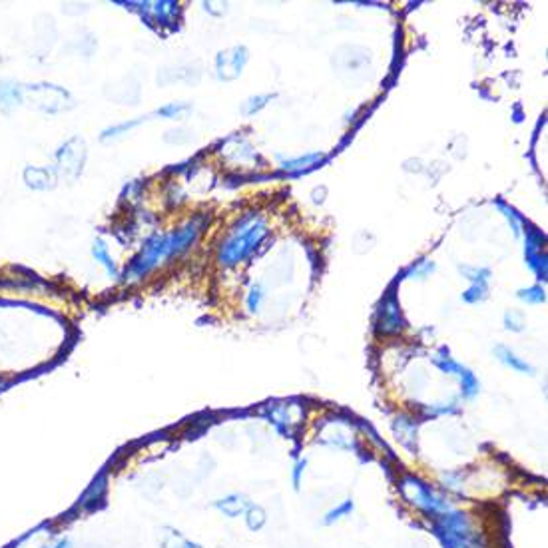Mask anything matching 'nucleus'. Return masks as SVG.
Listing matches in <instances>:
<instances>
[{
	"mask_svg": "<svg viewBox=\"0 0 548 548\" xmlns=\"http://www.w3.org/2000/svg\"><path fill=\"white\" fill-rule=\"evenodd\" d=\"M190 110V104H182V102H172L166 104L158 110V116H164V118H178L180 114L188 112Z\"/></svg>",
	"mask_w": 548,
	"mask_h": 548,
	"instance_id": "obj_17",
	"label": "nucleus"
},
{
	"mask_svg": "<svg viewBox=\"0 0 548 548\" xmlns=\"http://www.w3.org/2000/svg\"><path fill=\"white\" fill-rule=\"evenodd\" d=\"M160 547L162 548H204L194 540H190L188 536L172 526H162L160 531Z\"/></svg>",
	"mask_w": 548,
	"mask_h": 548,
	"instance_id": "obj_11",
	"label": "nucleus"
},
{
	"mask_svg": "<svg viewBox=\"0 0 548 548\" xmlns=\"http://www.w3.org/2000/svg\"><path fill=\"white\" fill-rule=\"evenodd\" d=\"M66 100H70L68 92L54 84H34L24 88V102H30V106L44 114L62 112L66 108Z\"/></svg>",
	"mask_w": 548,
	"mask_h": 548,
	"instance_id": "obj_6",
	"label": "nucleus"
},
{
	"mask_svg": "<svg viewBox=\"0 0 548 548\" xmlns=\"http://www.w3.org/2000/svg\"><path fill=\"white\" fill-rule=\"evenodd\" d=\"M245 62H248V52H245V48H236L234 54L222 52V54L218 56V74H220V78H225V76H227V70L234 72L231 76H238L239 72H241V68L245 66Z\"/></svg>",
	"mask_w": 548,
	"mask_h": 548,
	"instance_id": "obj_9",
	"label": "nucleus"
},
{
	"mask_svg": "<svg viewBox=\"0 0 548 548\" xmlns=\"http://www.w3.org/2000/svg\"><path fill=\"white\" fill-rule=\"evenodd\" d=\"M259 301H261V291H259V289H253L250 297H248V307H250V311H257Z\"/></svg>",
	"mask_w": 548,
	"mask_h": 548,
	"instance_id": "obj_23",
	"label": "nucleus"
},
{
	"mask_svg": "<svg viewBox=\"0 0 548 548\" xmlns=\"http://www.w3.org/2000/svg\"><path fill=\"white\" fill-rule=\"evenodd\" d=\"M92 255H94V259L98 261L100 266L108 271V275H112V277L118 275L116 261H114V257L110 255V252H108V245H106L102 239H96V241H94V245H92Z\"/></svg>",
	"mask_w": 548,
	"mask_h": 548,
	"instance_id": "obj_12",
	"label": "nucleus"
},
{
	"mask_svg": "<svg viewBox=\"0 0 548 548\" xmlns=\"http://www.w3.org/2000/svg\"><path fill=\"white\" fill-rule=\"evenodd\" d=\"M353 510V503L351 501H345V503H341V505L337 506V508H333L331 512H327V517H325V524H333L335 520L343 519L345 515H349Z\"/></svg>",
	"mask_w": 548,
	"mask_h": 548,
	"instance_id": "obj_18",
	"label": "nucleus"
},
{
	"mask_svg": "<svg viewBox=\"0 0 548 548\" xmlns=\"http://www.w3.org/2000/svg\"><path fill=\"white\" fill-rule=\"evenodd\" d=\"M505 321H506V329H512V331H520V329H522V325H524V321H522V315H520V313H515V311L506 313Z\"/></svg>",
	"mask_w": 548,
	"mask_h": 548,
	"instance_id": "obj_21",
	"label": "nucleus"
},
{
	"mask_svg": "<svg viewBox=\"0 0 548 548\" xmlns=\"http://www.w3.org/2000/svg\"><path fill=\"white\" fill-rule=\"evenodd\" d=\"M86 162V144L82 138L74 136L68 142H64L54 154V169L58 178L76 180L84 168Z\"/></svg>",
	"mask_w": 548,
	"mask_h": 548,
	"instance_id": "obj_5",
	"label": "nucleus"
},
{
	"mask_svg": "<svg viewBox=\"0 0 548 548\" xmlns=\"http://www.w3.org/2000/svg\"><path fill=\"white\" fill-rule=\"evenodd\" d=\"M436 531L445 548H485L482 538L475 531L473 522L461 512H443L436 517Z\"/></svg>",
	"mask_w": 548,
	"mask_h": 548,
	"instance_id": "obj_3",
	"label": "nucleus"
},
{
	"mask_svg": "<svg viewBox=\"0 0 548 548\" xmlns=\"http://www.w3.org/2000/svg\"><path fill=\"white\" fill-rule=\"evenodd\" d=\"M303 466H305V463H299V464H297V466H296V477H294V478H296V482H299V475H301V471H303Z\"/></svg>",
	"mask_w": 548,
	"mask_h": 548,
	"instance_id": "obj_24",
	"label": "nucleus"
},
{
	"mask_svg": "<svg viewBox=\"0 0 548 548\" xmlns=\"http://www.w3.org/2000/svg\"><path fill=\"white\" fill-rule=\"evenodd\" d=\"M496 357L505 363V365H508L510 369H515V371H519V373H528V375H534V369L526 361H522L520 357H517L515 353L510 351V349H506V347H503V345H498L496 347Z\"/></svg>",
	"mask_w": 548,
	"mask_h": 548,
	"instance_id": "obj_13",
	"label": "nucleus"
},
{
	"mask_svg": "<svg viewBox=\"0 0 548 548\" xmlns=\"http://www.w3.org/2000/svg\"><path fill=\"white\" fill-rule=\"evenodd\" d=\"M24 182L30 190L36 192H46L52 190L58 182V174L54 166H29L24 169Z\"/></svg>",
	"mask_w": 548,
	"mask_h": 548,
	"instance_id": "obj_7",
	"label": "nucleus"
},
{
	"mask_svg": "<svg viewBox=\"0 0 548 548\" xmlns=\"http://www.w3.org/2000/svg\"><path fill=\"white\" fill-rule=\"evenodd\" d=\"M245 522H248V526H250L252 531H259L267 522L266 510H264L261 506L252 505L248 508V512H245Z\"/></svg>",
	"mask_w": 548,
	"mask_h": 548,
	"instance_id": "obj_15",
	"label": "nucleus"
},
{
	"mask_svg": "<svg viewBox=\"0 0 548 548\" xmlns=\"http://www.w3.org/2000/svg\"><path fill=\"white\" fill-rule=\"evenodd\" d=\"M199 231H201V222L194 220L178 229H172L168 234L154 236L144 245V250L134 257V261L126 269V277L128 280H142L144 275L154 271L160 264L185 252L196 241Z\"/></svg>",
	"mask_w": 548,
	"mask_h": 548,
	"instance_id": "obj_1",
	"label": "nucleus"
},
{
	"mask_svg": "<svg viewBox=\"0 0 548 548\" xmlns=\"http://www.w3.org/2000/svg\"><path fill=\"white\" fill-rule=\"evenodd\" d=\"M140 122L142 120H132V122H124V124H118V126L108 128V130H104V134H102V140L116 138V136H120V134H124V132H130L132 128H136L138 124H140Z\"/></svg>",
	"mask_w": 548,
	"mask_h": 548,
	"instance_id": "obj_19",
	"label": "nucleus"
},
{
	"mask_svg": "<svg viewBox=\"0 0 548 548\" xmlns=\"http://www.w3.org/2000/svg\"><path fill=\"white\" fill-rule=\"evenodd\" d=\"M24 102V86L15 84V82H0V110L4 114H10L16 106Z\"/></svg>",
	"mask_w": 548,
	"mask_h": 548,
	"instance_id": "obj_8",
	"label": "nucleus"
},
{
	"mask_svg": "<svg viewBox=\"0 0 548 548\" xmlns=\"http://www.w3.org/2000/svg\"><path fill=\"white\" fill-rule=\"evenodd\" d=\"M519 297L520 299H524V301H528V303H540V301H545V294H542L540 287H533V289L520 291Z\"/></svg>",
	"mask_w": 548,
	"mask_h": 548,
	"instance_id": "obj_20",
	"label": "nucleus"
},
{
	"mask_svg": "<svg viewBox=\"0 0 548 548\" xmlns=\"http://www.w3.org/2000/svg\"><path fill=\"white\" fill-rule=\"evenodd\" d=\"M267 222L264 215L250 211L245 213L238 224L231 227L227 238L222 241L220 248V264L225 267H234L248 259L257 245L266 239Z\"/></svg>",
	"mask_w": 548,
	"mask_h": 548,
	"instance_id": "obj_2",
	"label": "nucleus"
},
{
	"mask_svg": "<svg viewBox=\"0 0 548 548\" xmlns=\"http://www.w3.org/2000/svg\"><path fill=\"white\" fill-rule=\"evenodd\" d=\"M381 315H383V331L385 333H393V331H399L401 329V315H399V310L397 307H387L383 305L381 307Z\"/></svg>",
	"mask_w": 548,
	"mask_h": 548,
	"instance_id": "obj_14",
	"label": "nucleus"
},
{
	"mask_svg": "<svg viewBox=\"0 0 548 548\" xmlns=\"http://www.w3.org/2000/svg\"><path fill=\"white\" fill-rule=\"evenodd\" d=\"M38 548H72V540L66 536H60V538H48L44 545H40Z\"/></svg>",
	"mask_w": 548,
	"mask_h": 548,
	"instance_id": "obj_22",
	"label": "nucleus"
},
{
	"mask_svg": "<svg viewBox=\"0 0 548 548\" xmlns=\"http://www.w3.org/2000/svg\"><path fill=\"white\" fill-rule=\"evenodd\" d=\"M324 160V154H307L303 158H297V160H287L283 162V168L285 169H303L313 166L315 162H321Z\"/></svg>",
	"mask_w": 548,
	"mask_h": 548,
	"instance_id": "obj_16",
	"label": "nucleus"
},
{
	"mask_svg": "<svg viewBox=\"0 0 548 548\" xmlns=\"http://www.w3.org/2000/svg\"><path fill=\"white\" fill-rule=\"evenodd\" d=\"M401 492H403L407 503L421 508L425 512H429V515H443V512H449L450 510L449 503L441 494H436L429 485H425L423 480H419V478H403L401 480Z\"/></svg>",
	"mask_w": 548,
	"mask_h": 548,
	"instance_id": "obj_4",
	"label": "nucleus"
},
{
	"mask_svg": "<svg viewBox=\"0 0 548 548\" xmlns=\"http://www.w3.org/2000/svg\"><path fill=\"white\" fill-rule=\"evenodd\" d=\"M213 506H215L220 512H224L225 517L236 519L239 515L248 512V508L252 505H250V501H248L243 494H227L224 498H218V501L213 503Z\"/></svg>",
	"mask_w": 548,
	"mask_h": 548,
	"instance_id": "obj_10",
	"label": "nucleus"
}]
</instances>
